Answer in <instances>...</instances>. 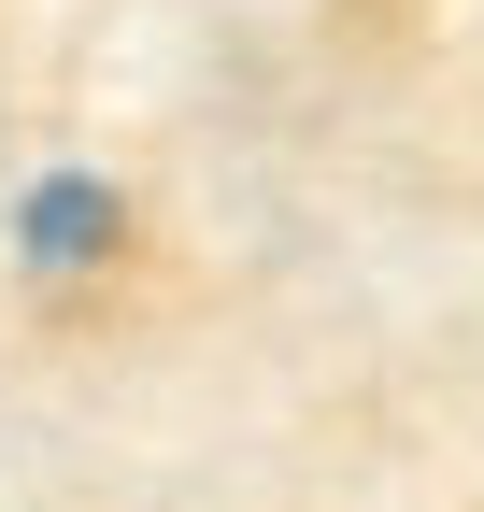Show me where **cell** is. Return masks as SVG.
Wrapping results in <instances>:
<instances>
[{
    "label": "cell",
    "instance_id": "1",
    "mask_svg": "<svg viewBox=\"0 0 484 512\" xmlns=\"http://www.w3.org/2000/svg\"><path fill=\"white\" fill-rule=\"evenodd\" d=\"M100 242H114V200H100V185H43V200H29V256H43V271H86Z\"/></svg>",
    "mask_w": 484,
    "mask_h": 512
}]
</instances>
